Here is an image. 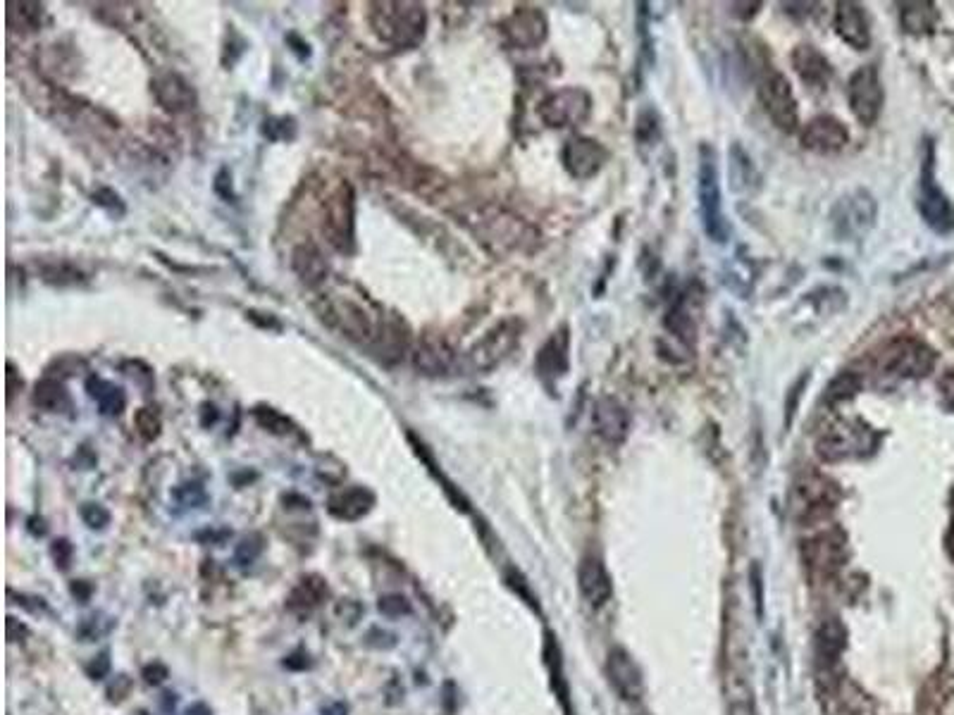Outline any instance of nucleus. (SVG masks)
<instances>
[{
  "label": "nucleus",
  "mask_w": 954,
  "mask_h": 715,
  "mask_svg": "<svg viewBox=\"0 0 954 715\" xmlns=\"http://www.w3.org/2000/svg\"><path fill=\"white\" fill-rule=\"evenodd\" d=\"M458 222L487 248L492 256L532 253L540 246V232L525 217L497 203H477L458 210Z\"/></svg>",
  "instance_id": "f257e3e1"
},
{
  "label": "nucleus",
  "mask_w": 954,
  "mask_h": 715,
  "mask_svg": "<svg viewBox=\"0 0 954 715\" xmlns=\"http://www.w3.org/2000/svg\"><path fill=\"white\" fill-rule=\"evenodd\" d=\"M315 313L344 339L368 348H373L384 322V315L373 303L353 294H339V291L322 294L315 303Z\"/></svg>",
  "instance_id": "f03ea898"
},
{
  "label": "nucleus",
  "mask_w": 954,
  "mask_h": 715,
  "mask_svg": "<svg viewBox=\"0 0 954 715\" xmlns=\"http://www.w3.org/2000/svg\"><path fill=\"white\" fill-rule=\"evenodd\" d=\"M373 34L392 48H415L425 39L427 12L420 3H373L368 12Z\"/></svg>",
  "instance_id": "7ed1b4c3"
},
{
  "label": "nucleus",
  "mask_w": 954,
  "mask_h": 715,
  "mask_svg": "<svg viewBox=\"0 0 954 715\" xmlns=\"http://www.w3.org/2000/svg\"><path fill=\"white\" fill-rule=\"evenodd\" d=\"M935 351L916 337H895L871 356V368L878 377L921 379L935 368Z\"/></svg>",
  "instance_id": "20e7f679"
},
{
  "label": "nucleus",
  "mask_w": 954,
  "mask_h": 715,
  "mask_svg": "<svg viewBox=\"0 0 954 715\" xmlns=\"http://www.w3.org/2000/svg\"><path fill=\"white\" fill-rule=\"evenodd\" d=\"M840 489L821 472L799 475L790 491V511L799 525H826L840 503Z\"/></svg>",
  "instance_id": "39448f33"
},
{
  "label": "nucleus",
  "mask_w": 954,
  "mask_h": 715,
  "mask_svg": "<svg viewBox=\"0 0 954 715\" xmlns=\"http://www.w3.org/2000/svg\"><path fill=\"white\" fill-rule=\"evenodd\" d=\"M697 196L699 213H702L704 232L711 241L723 244L730 236V225L723 215L721 177H718V158L714 146L702 143L699 146V170H697Z\"/></svg>",
  "instance_id": "423d86ee"
},
{
  "label": "nucleus",
  "mask_w": 954,
  "mask_h": 715,
  "mask_svg": "<svg viewBox=\"0 0 954 715\" xmlns=\"http://www.w3.org/2000/svg\"><path fill=\"white\" fill-rule=\"evenodd\" d=\"M881 434L864 420H838L823 429L816 441V453L823 463H842V460L864 458L876 451Z\"/></svg>",
  "instance_id": "0eeeda50"
},
{
  "label": "nucleus",
  "mask_w": 954,
  "mask_h": 715,
  "mask_svg": "<svg viewBox=\"0 0 954 715\" xmlns=\"http://www.w3.org/2000/svg\"><path fill=\"white\" fill-rule=\"evenodd\" d=\"M847 556V534L835 525L814 532L802 544V563L811 582H833L845 570Z\"/></svg>",
  "instance_id": "6e6552de"
},
{
  "label": "nucleus",
  "mask_w": 954,
  "mask_h": 715,
  "mask_svg": "<svg viewBox=\"0 0 954 715\" xmlns=\"http://www.w3.org/2000/svg\"><path fill=\"white\" fill-rule=\"evenodd\" d=\"M322 234L334 251H356V191L349 182H339L322 205Z\"/></svg>",
  "instance_id": "1a4fd4ad"
},
{
  "label": "nucleus",
  "mask_w": 954,
  "mask_h": 715,
  "mask_svg": "<svg viewBox=\"0 0 954 715\" xmlns=\"http://www.w3.org/2000/svg\"><path fill=\"white\" fill-rule=\"evenodd\" d=\"M816 694L826 715H878L871 694L842 670L816 673Z\"/></svg>",
  "instance_id": "9d476101"
},
{
  "label": "nucleus",
  "mask_w": 954,
  "mask_h": 715,
  "mask_svg": "<svg viewBox=\"0 0 954 715\" xmlns=\"http://www.w3.org/2000/svg\"><path fill=\"white\" fill-rule=\"evenodd\" d=\"M878 203L871 196L869 189H854L845 194L835 203L833 213H830V222H833V232L842 241H857L864 239L876 225Z\"/></svg>",
  "instance_id": "9b49d317"
},
{
  "label": "nucleus",
  "mask_w": 954,
  "mask_h": 715,
  "mask_svg": "<svg viewBox=\"0 0 954 715\" xmlns=\"http://www.w3.org/2000/svg\"><path fill=\"white\" fill-rule=\"evenodd\" d=\"M523 337V322L518 317H506L487 329L485 337H480L468 351L470 368L477 372H489L499 368L506 358L516 351Z\"/></svg>",
  "instance_id": "f8f14e48"
},
{
  "label": "nucleus",
  "mask_w": 954,
  "mask_h": 715,
  "mask_svg": "<svg viewBox=\"0 0 954 715\" xmlns=\"http://www.w3.org/2000/svg\"><path fill=\"white\" fill-rule=\"evenodd\" d=\"M540 120L551 129H568L587 122L592 115V96L580 86H566L549 93L537 108Z\"/></svg>",
  "instance_id": "ddd939ff"
},
{
  "label": "nucleus",
  "mask_w": 954,
  "mask_h": 715,
  "mask_svg": "<svg viewBox=\"0 0 954 715\" xmlns=\"http://www.w3.org/2000/svg\"><path fill=\"white\" fill-rule=\"evenodd\" d=\"M883 101L885 91L876 65L859 67L850 77V82H847V103H850L852 115L857 117L861 124L871 127L883 113Z\"/></svg>",
  "instance_id": "4468645a"
},
{
  "label": "nucleus",
  "mask_w": 954,
  "mask_h": 715,
  "mask_svg": "<svg viewBox=\"0 0 954 715\" xmlns=\"http://www.w3.org/2000/svg\"><path fill=\"white\" fill-rule=\"evenodd\" d=\"M919 210L926 225L935 232L947 234L954 232V205L947 201L938 182H935V160L933 146H928V155L923 160L921 184H919Z\"/></svg>",
  "instance_id": "2eb2a0df"
},
{
  "label": "nucleus",
  "mask_w": 954,
  "mask_h": 715,
  "mask_svg": "<svg viewBox=\"0 0 954 715\" xmlns=\"http://www.w3.org/2000/svg\"><path fill=\"white\" fill-rule=\"evenodd\" d=\"M759 98L764 105L766 115L776 124L780 132L792 134L799 127V105L795 98V91L788 82V77L780 72L766 74L764 82L759 86Z\"/></svg>",
  "instance_id": "dca6fc26"
},
{
  "label": "nucleus",
  "mask_w": 954,
  "mask_h": 715,
  "mask_svg": "<svg viewBox=\"0 0 954 715\" xmlns=\"http://www.w3.org/2000/svg\"><path fill=\"white\" fill-rule=\"evenodd\" d=\"M501 34H504V39L509 41L513 48H523V51L540 48L549 36L547 15H544L540 8H532V5H518V8L501 22Z\"/></svg>",
  "instance_id": "f3484780"
},
{
  "label": "nucleus",
  "mask_w": 954,
  "mask_h": 715,
  "mask_svg": "<svg viewBox=\"0 0 954 715\" xmlns=\"http://www.w3.org/2000/svg\"><path fill=\"white\" fill-rule=\"evenodd\" d=\"M561 160L571 177L592 179L594 174L602 172L606 160H609V151L599 141L590 139V136H573L563 146Z\"/></svg>",
  "instance_id": "a211bd4d"
},
{
  "label": "nucleus",
  "mask_w": 954,
  "mask_h": 715,
  "mask_svg": "<svg viewBox=\"0 0 954 715\" xmlns=\"http://www.w3.org/2000/svg\"><path fill=\"white\" fill-rule=\"evenodd\" d=\"M606 677H609L613 692L621 696L623 701H635L642 699L644 694V677L640 665L635 663V658L628 654V651L616 646V649L609 651L606 656Z\"/></svg>",
  "instance_id": "6ab92c4d"
},
{
  "label": "nucleus",
  "mask_w": 954,
  "mask_h": 715,
  "mask_svg": "<svg viewBox=\"0 0 954 715\" xmlns=\"http://www.w3.org/2000/svg\"><path fill=\"white\" fill-rule=\"evenodd\" d=\"M847 143H850V132H847L845 124L833 115L814 117L802 132V146L819 155L840 153Z\"/></svg>",
  "instance_id": "aec40b11"
},
{
  "label": "nucleus",
  "mask_w": 954,
  "mask_h": 715,
  "mask_svg": "<svg viewBox=\"0 0 954 715\" xmlns=\"http://www.w3.org/2000/svg\"><path fill=\"white\" fill-rule=\"evenodd\" d=\"M456 365V351L449 346V341L442 337H432L427 334L418 341L413 351V368L425 377H444L454 370Z\"/></svg>",
  "instance_id": "412c9836"
},
{
  "label": "nucleus",
  "mask_w": 954,
  "mask_h": 715,
  "mask_svg": "<svg viewBox=\"0 0 954 715\" xmlns=\"http://www.w3.org/2000/svg\"><path fill=\"white\" fill-rule=\"evenodd\" d=\"M153 96H156L160 108H165L167 113L172 115L189 113L198 103L194 86L177 72L158 74V77L153 79Z\"/></svg>",
  "instance_id": "4be33fe9"
},
{
  "label": "nucleus",
  "mask_w": 954,
  "mask_h": 715,
  "mask_svg": "<svg viewBox=\"0 0 954 715\" xmlns=\"http://www.w3.org/2000/svg\"><path fill=\"white\" fill-rule=\"evenodd\" d=\"M592 422L599 437H602L606 444H613V446L623 444L630 432L628 410H625L616 399H611V396H602V399L594 403Z\"/></svg>",
  "instance_id": "5701e85b"
},
{
  "label": "nucleus",
  "mask_w": 954,
  "mask_h": 715,
  "mask_svg": "<svg viewBox=\"0 0 954 715\" xmlns=\"http://www.w3.org/2000/svg\"><path fill=\"white\" fill-rule=\"evenodd\" d=\"M835 31L847 46L854 51H866L871 46V29L866 22V12L859 3H838L835 5Z\"/></svg>",
  "instance_id": "b1692460"
},
{
  "label": "nucleus",
  "mask_w": 954,
  "mask_h": 715,
  "mask_svg": "<svg viewBox=\"0 0 954 715\" xmlns=\"http://www.w3.org/2000/svg\"><path fill=\"white\" fill-rule=\"evenodd\" d=\"M291 267H294L296 277L308 289H320L330 277V263H327L322 248L315 241H303L291 253Z\"/></svg>",
  "instance_id": "393cba45"
},
{
  "label": "nucleus",
  "mask_w": 954,
  "mask_h": 715,
  "mask_svg": "<svg viewBox=\"0 0 954 715\" xmlns=\"http://www.w3.org/2000/svg\"><path fill=\"white\" fill-rule=\"evenodd\" d=\"M847 646V632L838 618L823 620L816 630V673L840 670V656Z\"/></svg>",
  "instance_id": "a878e982"
},
{
  "label": "nucleus",
  "mask_w": 954,
  "mask_h": 715,
  "mask_svg": "<svg viewBox=\"0 0 954 715\" xmlns=\"http://www.w3.org/2000/svg\"><path fill=\"white\" fill-rule=\"evenodd\" d=\"M578 584H580L582 599L590 603L592 608H602L604 603H609L613 594L609 570L604 568V563L599 561L597 556L582 558L578 568Z\"/></svg>",
  "instance_id": "bb28decb"
},
{
  "label": "nucleus",
  "mask_w": 954,
  "mask_h": 715,
  "mask_svg": "<svg viewBox=\"0 0 954 715\" xmlns=\"http://www.w3.org/2000/svg\"><path fill=\"white\" fill-rule=\"evenodd\" d=\"M408 348H411V332H408L406 322L394 315H384L382 329L370 351H373L382 363H396V360L404 358Z\"/></svg>",
  "instance_id": "cd10ccee"
},
{
  "label": "nucleus",
  "mask_w": 954,
  "mask_h": 715,
  "mask_svg": "<svg viewBox=\"0 0 954 715\" xmlns=\"http://www.w3.org/2000/svg\"><path fill=\"white\" fill-rule=\"evenodd\" d=\"M375 506V494L365 487H349L337 491V494L330 496L327 501V511H330L332 518L344 520V522H356L373 511Z\"/></svg>",
  "instance_id": "c85d7f7f"
},
{
  "label": "nucleus",
  "mask_w": 954,
  "mask_h": 715,
  "mask_svg": "<svg viewBox=\"0 0 954 715\" xmlns=\"http://www.w3.org/2000/svg\"><path fill=\"white\" fill-rule=\"evenodd\" d=\"M792 67H795L797 77L802 79L809 89H826L833 77L830 62L821 51L814 46H797L792 53Z\"/></svg>",
  "instance_id": "c756f323"
},
{
  "label": "nucleus",
  "mask_w": 954,
  "mask_h": 715,
  "mask_svg": "<svg viewBox=\"0 0 954 715\" xmlns=\"http://www.w3.org/2000/svg\"><path fill=\"white\" fill-rule=\"evenodd\" d=\"M537 375H540L544 382H554L566 375L568 370V332L561 329V332L551 334V339L540 348L537 353Z\"/></svg>",
  "instance_id": "7c9ffc66"
},
{
  "label": "nucleus",
  "mask_w": 954,
  "mask_h": 715,
  "mask_svg": "<svg viewBox=\"0 0 954 715\" xmlns=\"http://www.w3.org/2000/svg\"><path fill=\"white\" fill-rule=\"evenodd\" d=\"M728 179L730 189H733L735 194L749 196L759 189L757 167H754L752 158H749L740 143H733V148L728 151Z\"/></svg>",
  "instance_id": "2f4dec72"
},
{
  "label": "nucleus",
  "mask_w": 954,
  "mask_h": 715,
  "mask_svg": "<svg viewBox=\"0 0 954 715\" xmlns=\"http://www.w3.org/2000/svg\"><path fill=\"white\" fill-rule=\"evenodd\" d=\"M327 596V582L320 575H308L291 589L287 608L296 615H308L325 601Z\"/></svg>",
  "instance_id": "473e14b6"
},
{
  "label": "nucleus",
  "mask_w": 954,
  "mask_h": 715,
  "mask_svg": "<svg viewBox=\"0 0 954 715\" xmlns=\"http://www.w3.org/2000/svg\"><path fill=\"white\" fill-rule=\"evenodd\" d=\"M86 391H89L91 399L96 401L98 410H101L103 415H110V418H117V415H122V410L127 408L125 391H122V387H117V384L108 382V379L89 377Z\"/></svg>",
  "instance_id": "72a5a7b5"
},
{
  "label": "nucleus",
  "mask_w": 954,
  "mask_h": 715,
  "mask_svg": "<svg viewBox=\"0 0 954 715\" xmlns=\"http://www.w3.org/2000/svg\"><path fill=\"white\" fill-rule=\"evenodd\" d=\"M34 406L46 410V413H65V410L72 408V399L63 382L46 377L41 379V382H36Z\"/></svg>",
  "instance_id": "f704fd0d"
},
{
  "label": "nucleus",
  "mask_w": 954,
  "mask_h": 715,
  "mask_svg": "<svg viewBox=\"0 0 954 715\" xmlns=\"http://www.w3.org/2000/svg\"><path fill=\"white\" fill-rule=\"evenodd\" d=\"M723 685H726L728 715H761L749 677H730V680H723Z\"/></svg>",
  "instance_id": "c9c22d12"
},
{
  "label": "nucleus",
  "mask_w": 954,
  "mask_h": 715,
  "mask_svg": "<svg viewBox=\"0 0 954 715\" xmlns=\"http://www.w3.org/2000/svg\"><path fill=\"white\" fill-rule=\"evenodd\" d=\"M902 27L912 34L931 31L938 24V10L931 3H904L900 5Z\"/></svg>",
  "instance_id": "e433bc0d"
},
{
  "label": "nucleus",
  "mask_w": 954,
  "mask_h": 715,
  "mask_svg": "<svg viewBox=\"0 0 954 715\" xmlns=\"http://www.w3.org/2000/svg\"><path fill=\"white\" fill-rule=\"evenodd\" d=\"M861 387H864V379H861V375H857V372H842V375H838L833 382H830L823 401L830 403V406H835V403H845L854 399V396L861 391Z\"/></svg>",
  "instance_id": "4c0bfd02"
},
{
  "label": "nucleus",
  "mask_w": 954,
  "mask_h": 715,
  "mask_svg": "<svg viewBox=\"0 0 954 715\" xmlns=\"http://www.w3.org/2000/svg\"><path fill=\"white\" fill-rule=\"evenodd\" d=\"M41 275H43V282H48V284H53V286H74V284H82L84 282V272L79 270V267H74L72 263H67V260H58V263H46L41 267Z\"/></svg>",
  "instance_id": "58836bf2"
},
{
  "label": "nucleus",
  "mask_w": 954,
  "mask_h": 715,
  "mask_svg": "<svg viewBox=\"0 0 954 715\" xmlns=\"http://www.w3.org/2000/svg\"><path fill=\"white\" fill-rule=\"evenodd\" d=\"M10 8H15V10H10V20H15V17H17V27H22V31L41 29L43 15H46V12H43V5H39V3H10Z\"/></svg>",
  "instance_id": "ea45409f"
},
{
  "label": "nucleus",
  "mask_w": 954,
  "mask_h": 715,
  "mask_svg": "<svg viewBox=\"0 0 954 715\" xmlns=\"http://www.w3.org/2000/svg\"><path fill=\"white\" fill-rule=\"evenodd\" d=\"M134 427L139 432V437L144 441H153L160 437V429H163V420L153 408H141L136 410L134 415Z\"/></svg>",
  "instance_id": "a19ab883"
},
{
  "label": "nucleus",
  "mask_w": 954,
  "mask_h": 715,
  "mask_svg": "<svg viewBox=\"0 0 954 715\" xmlns=\"http://www.w3.org/2000/svg\"><path fill=\"white\" fill-rule=\"evenodd\" d=\"M253 415H256L258 425L265 427L272 434H289L291 432V422H289V418H284L280 410L260 406V408L253 410Z\"/></svg>",
  "instance_id": "79ce46f5"
},
{
  "label": "nucleus",
  "mask_w": 954,
  "mask_h": 715,
  "mask_svg": "<svg viewBox=\"0 0 954 715\" xmlns=\"http://www.w3.org/2000/svg\"><path fill=\"white\" fill-rule=\"evenodd\" d=\"M260 553H263V539H260V534H251V537H246L244 542L237 546L234 561H237L239 565H251Z\"/></svg>",
  "instance_id": "37998d69"
},
{
  "label": "nucleus",
  "mask_w": 954,
  "mask_h": 715,
  "mask_svg": "<svg viewBox=\"0 0 954 715\" xmlns=\"http://www.w3.org/2000/svg\"><path fill=\"white\" fill-rule=\"evenodd\" d=\"M377 608H380V613L387 615V618H401V615L411 613V603H408L406 596L401 594L382 596L380 603H377Z\"/></svg>",
  "instance_id": "c03bdc74"
},
{
  "label": "nucleus",
  "mask_w": 954,
  "mask_h": 715,
  "mask_svg": "<svg viewBox=\"0 0 954 715\" xmlns=\"http://www.w3.org/2000/svg\"><path fill=\"white\" fill-rule=\"evenodd\" d=\"M175 499L187 508H198L201 503H206L208 496H206V489H203L201 484L189 482V484H182V487L175 491Z\"/></svg>",
  "instance_id": "a18cd8bd"
},
{
  "label": "nucleus",
  "mask_w": 954,
  "mask_h": 715,
  "mask_svg": "<svg viewBox=\"0 0 954 715\" xmlns=\"http://www.w3.org/2000/svg\"><path fill=\"white\" fill-rule=\"evenodd\" d=\"M82 518H84L86 525L91 527V530H103V527L110 522V513L105 511L103 506H98V503H84Z\"/></svg>",
  "instance_id": "49530a36"
},
{
  "label": "nucleus",
  "mask_w": 954,
  "mask_h": 715,
  "mask_svg": "<svg viewBox=\"0 0 954 715\" xmlns=\"http://www.w3.org/2000/svg\"><path fill=\"white\" fill-rule=\"evenodd\" d=\"M53 558H55V563L60 565V568L67 570L70 568V561H72V544L67 542V539H58V542L53 544Z\"/></svg>",
  "instance_id": "de8ad7c7"
},
{
  "label": "nucleus",
  "mask_w": 954,
  "mask_h": 715,
  "mask_svg": "<svg viewBox=\"0 0 954 715\" xmlns=\"http://www.w3.org/2000/svg\"><path fill=\"white\" fill-rule=\"evenodd\" d=\"M938 389H940V396H943L945 406L950 408V410H954V368L947 370L945 375L940 377Z\"/></svg>",
  "instance_id": "09e8293b"
},
{
  "label": "nucleus",
  "mask_w": 954,
  "mask_h": 715,
  "mask_svg": "<svg viewBox=\"0 0 954 715\" xmlns=\"http://www.w3.org/2000/svg\"><path fill=\"white\" fill-rule=\"evenodd\" d=\"M144 677H146L148 685H160V682H163L165 677H167V670H165L160 663L148 665V668L144 670Z\"/></svg>",
  "instance_id": "8fccbe9b"
},
{
  "label": "nucleus",
  "mask_w": 954,
  "mask_h": 715,
  "mask_svg": "<svg viewBox=\"0 0 954 715\" xmlns=\"http://www.w3.org/2000/svg\"><path fill=\"white\" fill-rule=\"evenodd\" d=\"M108 668H110V661H108V654H101L96 658L94 663L89 665V675L94 677V680H101V677L108 673Z\"/></svg>",
  "instance_id": "3c124183"
},
{
  "label": "nucleus",
  "mask_w": 954,
  "mask_h": 715,
  "mask_svg": "<svg viewBox=\"0 0 954 715\" xmlns=\"http://www.w3.org/2000/svg\"><path fill=\"white\" fill-rule=\"evenodd\" d=\"M20 389H22V377L17 379L15 365L8 363V399H12V396H15Z\"/></svg>",
  "instance_id": "603ef678"
},
{
  "label": "nucleus",
  "mask_w": 954,
  "mask_h": 715,
  "mask_svg": "<svg viewBox=\"0 0 954 715\" xmlns=\"http://www.w3.org/2000/svg\"><path fill=\"white\" fill-rule=\"evenodd\" d=\"M284 665H287L289 670H306L308 668V656L306 654H294V656H289L287 661H284Z\"/></svg>",
  "instance_id": "864d4df0"
},
{
  "label": "nucleus",
  "mask_w": 954,
  "mask_h": 715,
  "mask_svg": "<svg viewBox=\"0 0 954 715\" xmlns=\"http://www.w3.org/2000/svg\"><path fill=\"white\" fill-rule=\"evenodd\" d=\"M72 592H74V594H79V599H82V601H86V599H89L91 587H86L84 582H77V584H74V587H72Z\"/></svg>",
  "instance_id": "5fc2aeb1"
},
{
  "label": "nucleus",
  "mask_w": 954,
  "mask_h": 715,
  "mask_svg": "<svg viewBox=\"0 0 954 715\" xmlns=\"http://www.w3.org/2000/svg\"><path fill=\"white\" fill-rule=\"evenodd\" d=\"M322 715H346V706H342V704L327 706V708H322Z\"/></svg>",
  "instance_id": "6e6d98bb"
},
{
  "label": "nucleus",
  "mask_w": 954,
  "mask_h": 715,
  "mask_svg": "<svg viewBox=\"0 0 954 715\" xmlns=\"http://www.w3.org/2000/svg\"><path fill=\"white\" fill-rule=\"evenodd\" d=\"M187 715H210V711H208L206 704H196V706L189 708Z\"/></svg>",
  "instance_id": "4d7b16f0"
},
{
  "label": "nucleus",
  "mask_w": 954,
  "mask_h": 715,
  "mask_svg": "<svg viewBox=\"0 0 954 715\" xmlns=\"http://www.w3.org/2000/svg\"><path fill=\"white\" fill-rule=\"evenodd\" d=\"M952 546H954V525H952Z\"/></svg>",
  "instance_id": "13d9d810"
},
{
  "label": "nucleus",
  "mask_w": 954,
  "mask_h": 715,
  "mask_svg": "<svg viewBox=\"0 0 954 715\" xmlns=\"http://www.w3.org/2000/svg\"><path fill=\"white\" fill-rule=\"evenodd\" d=\"M637 715H649V713H637Z\"/></svg>",
  "instance_id": "bf43d9fd"
}]
</instances>
